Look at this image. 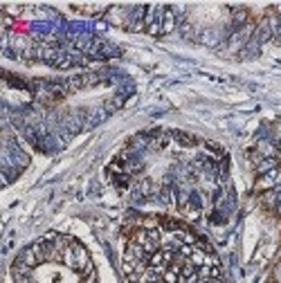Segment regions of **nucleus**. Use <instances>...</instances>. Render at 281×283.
<instances>
[{"label": "nucleus", "mask_w": 281, "mask_h": 283, "mask_svg": "<svg viewBox=\"0 0 281 283\" xmlns=\"http://www.w3.org/2000/svg\"><path fill=\"white\" fill-rule=\"evenodd\" d=\"M277 187H281V169H272V171H268V173L259 175L257 185H254V189L257 191H270V189H277Z\"/></svg>", "instance_id": "obj_1"}, {"label": "nucleus", "mask_w": 281, "mask_h": 283, "mask_svg": "<svg viewBox=\"0 0 281 283\" xmlns=\"http://www.w3.org/2000/svg\"><path fill=\"white\" fill-rule=\"evenodd\" d=\"M173 139H176L180 146H187V149H191V146H198V137H193V135L185 133V131H173Z\"/></svg>", "instance_id": "obj_2"}, {"label": "nucleus", "mask_w": 281, "mask_h": 283, "mask_svg": "<svg viewBox=\"0 0 281 283\" xmlns=\"http://www.w3.org/2000/svg\"><path fill=\"white\" fill-rule=\"evenodd\" d=\"M173 29H176V16H173V9L167 7V14L162 18V34H169Z\"/></svg>", "instance_id": "obj_3"}, {"label": "nucleus", "mask_w": 281, "mask_h": 283, "mask_svg": "<svg viewBox=\"0 0 281 283\" xmlns=\"http://www.w3.org/2000/svg\"><path fill=\"white\" fill-rule=\"evenodd\" d=\"M272 169H277V157H263V160L254 167V171H257L259 175H263V173H268V171H272Z\"/></svg>", "instance_id": "obj_4"}, {"label": "nucleus", "mask_w": 281, "mask_h": 283, "mask_svg": "<svg viewBox=\"0 0 281 283\" xmlns=\"http://www.w3.org/2000/svg\"><path fill=\"white\" fill-rule=\"evenodd\" d=\"M257 151H259V153H261L263 157H275L277 146H275V144H270V142H265V139H263V142H259V144H257Z\"/></svg>", "instance_id": "obj_5"}, {"label": "nucleus", "mask_w": 281, "mask_h": 283, "mask_svg": "<svg viewBox=\"0 0 281 283\" xmlns=\"http://www.w3.org/2000/svg\"><path fill=\"white\" fill-rule=\"evenodd\" d=\"M2 12H7V14H20V12H23V7H5Z\"/></svg>", "instance_id": "obj_6"}, {"label": "nucleus", "mask_w": 281, "mask_h": 283, "mask_svg": "<svg viewBox=\"0 0 281 283\" xmlns=\"http://www.w3.org/2000/svg\"><path fill=\"white\" fill-rule=\"evenodd\" d=\"M275 281H277V283H281V263L275 267Z\"/></svg>", "instance_id": "obj_7"}, {"label": "nucleus", "mask_w": 281, "mask_h": 283, "mask_svg": "<svg viewBox=\"0 0 281 283\" xmlns=\"http://www.w3.org/2000/svg\"><path fill=\"white\" fill-rule=\"evenodd\" d=\"M270 283H277V281H270Z\"/></svg>", "instance_id": "obj_8"}]
</instances>
